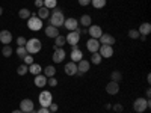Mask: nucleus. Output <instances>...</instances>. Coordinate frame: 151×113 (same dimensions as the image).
I'll return each instance as SVG.
<instances>
[{"mask_svg": "<svg viewBox=\"0 0 151 113\" xmlns=\"http://www.w3.org/2000/svg\"><path fill=\"white\" fill-rule=\"evenodd\" d=\"M50 26H55V27H60V26H64V21H65V15H64V12L59 11V9H53L52 11V14H50Z\"/></svg>", "mask_w": 151, "mask_h": 113, "instance_id": "f257e3e1", "label": "nucleus"}, {"mask_svg": "<svg viewBox=\"0 0 151 113\" xmlns=\"http://www.w3.org/2000/svg\"><path fill=\"white\" fill-rule=\"evenodd\" d=\"M26 50H27V54H36V53H40L41 51V48H42V44L41 41L38 39V38H32V39H27L26 42Z\"/></svg>", "mask_w": 151, "mask_h": 113, "instance_id": "f03ea898", "label": "nucleus"}, {"mask_svg": "<svg viewBox=\"0 0 151 113\" xmlns=\"http://www.w3.org/2000/svg\"><path fill=\"white\" fill-rule=\"evenodd\" d=\"M150 107H151V101H150V99H147V98H142V97L141 98H136L134 103H133V110L136 113H144Z\"/></svg>", "mask_w": 151, "mask_h": 113, "instance_id": "7ed1b4c3", "label": "nucleus"}, {"mask_svg": "<svg viewBox=\"0 0 151 113\" xmlns=\"http://www.w3.org/2000/svg\"><path fill=\"white\" fill-rule=\"evenodd\" d=\"M38 101H40V106H42V107H48L50 104L53 103V95H52V92H48V91L41 92L40 97H38Z\"/></svg>", "mask_w": 151, "mask_h": 113, "instance_id": "20e7f679", "label": "nucleus"}, {"mask_svg": "<svg viewBox=\"0 0 151 113\" xmlns=\"http://www.w3.org/2000/svg\"><path fill=\"white\" fill-rule=\"evenodd\" d=\"M27 27L30 30H41L42 29V20L38 18L36 15H30L27 18Z\"/></svg>", "mask_w": 151, "mask_h": 113, "instance_id": "39448f33", "label": "nucleus"}, {"mask_svg": "<svg viewBox=\"0 0 151 113\" xmlns=\"http://www.w3.org/2000/svg\"><path fill=\"white\" fill-rule=\"evenodd\" d=\"M65 39H67V42H68L71 47H73V45H77L79 41H80V29H76V30L70 32V33L65 36Z\"/></svg>", "mask_w": 151, "mask_h": 113, "instance_id": "423d86ee", "label": "nucleus"}, {"mask_svg": "<svg viewBox=\"0 0 151 113\" xmlns=\"http://www.w3.org/2000/svg\"><path fill=\"white\" fill-rule=\"evenodd\" d=\"M33 109H35V104H33V101H32L30 98H24V99H21V103H20V110H21L23 113L33 112Z\"/></svg>", "mask_w": 151, "mask_h": 113, "instance_id": "0eeeda50", "label": "nucleus"}, {"mask_svg": "<svg viewBox=\"0 0 151 113\" xmlns=\"http://www.w3.org/2000/svg\"><path fill=\"white\" fill-rule=\"evenodd\" d=\"M64 27H65L68 32H73V30H76V29H79V20H76L74 17L65 18V21H64Z\"/></svg>", "mask_w": 151, "mask_h": 113, "instance_id": "6e6552de", "label": "nucleus"}, {"mask_svg": "<svg viewBox=\"0 0 151 113\" xmlns=\"http://www.w3.org/2000/svg\"><path fill=\"white\" fill-rule=\"evenodd\" d=\"M70 57H71V62H76V64H77V62H80V60L83 59V51H82L77 45H73Z\"/></svg>", "mask_w": 151, "mask_h": 113, "instance_id": "1a4fd4ad", "label": "nucleus"}, {"mask_svg": "<svg viewBox=\"0 0 151 113\" xmlns=\"http://www.w3.org/2000/svg\"><path fill=\"white\" fill-rule=\"evenodd\" d=\"M98 53H100V56H101L103 59H104V57H106V59L112 57V56H113V45H100Z\"/></svg>", "mask_w": 151, "mask_h": 113, "instance_id": "9d476101", "label": "nucleus"}, {"mask_svg": "<svg viewBox=\"0 0 151 113\" xmlns=\"http://www.w3.org/2000/svg\"><path fill=\"white\" fill-rule=\"evenodd\" d=\"M67 57V51L64 48H55V53H53V62L55 64H60V62H64V59Z\"/></svg>", "mask_w": 151, "mask_h": 113, "instance_id": "9b49d317", "label": "nucleus"}, {"mask_svg": "<svg viewBox=\"0 0 151 113\" xmlns=\"http://www.w3.org/2000/svg\"><path fill=\"white\" fill-rule=\"evenodd\" d=\"M88 33H89L91 38H94V39H98V38L103 35V29L100 26H97V24H91V26L88 27Z\"/></svg>", "mask_w": 151, "mask_h": 113, "instance_id": "f8f14e48", "label": "nucleus"}, {"mask_svg": "<svg viewBox=\"0 0 151 113\" xmlns=\"http://www.w3.org/2000/svg\"><path fill=\"white\" fill-rule=\"evenodd\" d=\"M115 36H112V35H109V33H103L101 36L98 38V42L101 44V45H113L115 44Z\"/></svg>", "mask_w": 151, "mask_h": 113, "instance_id": "ddd939ff", "label": "nucleus"}, {"mask_svg": "<svg viewBox=\"0 0 151 113\" xmlns=\"http://www.w3.org/2000/svg\"><path fill=\"white\" fill-rule=\"evenodd\" d=\"M106 92H107L109 95H116V94L119 92V83L110 80V82L106 84Z\"/></svg>", "mask_w": 151, "mask_h": 113, "instance_id": "4468645a", "label": "nucleus"}, {"mask_svg": "<svg viewBox=\"0 0 151 113\" xmlns=\"http://www.w3.org/2000/svg\"><path fill=\"white\" fill-rule=\"evenodd\" d=\"M100 44L98 42V39H94V38H91V39H88V42H86V48L89 50L91 53H97L98 51V48H100Z\"/></svg>", "mask_w": 151, "mask_h": 113, "instance_id": "2eb2a0df", "label": "nucleus"}, {"mask_svg": "<svg viewBox=\"0 0 151 113\" xmlns=\"http://www.w3.org/2000/svg\"><path fill=\"white\" fill-rule=\"evenodd\" d=\"M89 68H91V62L86 60V59H82L79 64H77V72H80V74L88 72V71H89Z\"/></svg>", "mask_w": 151, "mask_h": 113, "instance_id": "dca6fc26", "label": "nucleus"}, {"mask_svg": "<svg viewBox=\"0 0 151 113\" xmlns=\"http://www.w3.org/2000/svg\"><path fill=\"white\" fill-rule=\"evenodd\" d=\"M64 71H65V74L67 75H76L77 74V64L76 62H68V64H65V68H64Z\"/></svg>", "mask_w": 151, "mask_h": 113, "instance_id": "f3484780", "label": "nucleus"}, {"mask_svg": "<svg viewBox=\"0 0 151 113\" xmlns=\"http://www.w3.org/2000/svg\"><path fill=\"white\" fill-rule=\"evenodd\" d=\"M12 41V33L9 30H2L0 32V42L3 45H9Z\"/></svg>", "mask_w": 151, "mask_h": 113, "instance_id": "a211bd4d", "label": "nucleus"}, {"mask_svg": "<svg viewBox=\"0 0 151 113\" xmlns=\"http://www.w3.org/2000/svg\"><path fill=\"white\" fill-rule=\"evenodd\" d=\"M47 84V77L44 74H38V75H35V86H38V87H44Z\"/></svg>", "mask_w": 151, "mask_h": 113, "instance_id": "6ab92c4d", "label": "nucleus"}, {"mask_svg": "<svg viewBox=\"0 0 151 113\" xmlns=\"http://www.w3.org/2000/svg\"><path fill=\"white\" fill-rule=\"evenodd\" d=\"M45 35H47L48 38H56V36L60 35V33H59V29H58V27H55V26H47V27H45Z\"/></svg>", "mask_w": 151, "mask_h": 113, "instance_id": "aec40b11", "label": "nucleus"}, {"mask_svg": "<svg viewBox=\"0 0 151 113\" xmlns=\"http://www.w3.org/2000/svg\"><path fill=\"white\" fill-rule=\"evenodd\" d=\"M65 44H67V39L64 35H58L55 38V48H64Z\"/></svg>", "mask_w": 151, "mask_h": 113, "instance_id": "412c9836", "label": "nucleus"}, {"mask_svg": "<svg viewBox=\"0 0 151 113\" xmlns=\"http://www.w3.org/2000/svg\"><path fill=\"white\" fill-rule=\"evenodd\" d=\"M79 24H82L83 27H89L91 24H92V18H91V15H88V14L82 15L80 20H79Z\"/></svg>", "mask_w": 151, "mask_h": 113, "instance_id": "4be33fe9", "label": "nucleus"}, {"mask_svg": "<svg viewBox=\"0 0 151 113\" xmlns=\"http://www.w3.org/2000/svg\"><path fill=\"white\" fill-rule=\"evenodd\" d=\"M137 32H139L141 35H144V36H147L148 33H151V24L150 23H142L139 26V29H137Z\"/></svg>", "mask_w": 151, "mask_h": 113, "instance_id": "5701e85b", "label": "nucleus"}, {"mask_svg": "<svg viewBox=\"0 0 151 113\" xmlns=\"http://www.w3.org/2000/svg\"><path fill=\"white\" fill-rule=\"evenodd\" d=\"M36 17L41 18V20H47V18L50 17V9H47L45 6L40 8V9H38V15H36Z\"/></svg>", "mask_w": 151, "mask_h": 113, "instance_id": "b1692460", "label": "nucleus"}, {"mask_svg": "<svg viewBox=\"0 0 151 113\" xmlns=\"http://www.w3.org/2000/svg\"><path fill=\"white\" fill-rule=\"evenodd\" d=\"M29 72L33 74V75H38V74L42 72V68H41L40 64H32V65H29Z\"/></svg>", "mask_w": 151, "mask_h": 113, "instance_id": "393cba45", "label": "nucleus"}, {"mask_svg": "<svg viewBox=\"0 0 151 113\" xmlns=\"http://www.w3.org/2000/svg\"><path fill=\"white\" fill-rule=\"evenodd\" d=\"M55 74H56V68L53 67V65H48V67H45V69H44V75L47 79H50V77H55Z\"/></svg>", "mask_w": 151, "mask_h": 113, "instance_id": "a878e982", "label": "nucleus"}, {"mask_svg": "<svg viewBox=\"0 0 151 113\" xmlns=\"http://www.w3.org/2000/svg\"><path fill=\"white\" fill-rule=\"evenodd\" d=\"M30 15H32V12H30V9H27V8H23V9L18 11V17L23 18V20H27Z\"/></svg>", "mask_w": 151, "mask_h": 113, "instance_id": "bb28decb", "label": "nucleus"}, {"mask_svg": "<svg viewBox=\"0 0 151 113\" xmlns=\"http://www.w3.org/2000/svg\"><path fill=\"white\" fill-rule=\"evenodd\" d=\"M101 60H103V57L100 56L98 51H97V53H92V56H91V64H94V65H100V64H101Z\"/></svg>", "mask_w": 151, "mask_h": 113, "instance_id": "cd10ccee", "label": "nucleus"}, {"mask_svg": "<svg viewBox=\"0 0 151 113\" xmlns=\"http://www.w3.org/2000/svg\"><path fill=\"white\" fill-rule=\"evenodd\" d=\"M110 80L119 83V82L122 80V74H121L119 71H112V74H110Z\"/></svg>", "mask_w": 151, "mask_h": 113, "instance_id": "c85d7f7f", "label": "nucleus"}, {"mask_svg": "<svg viewBox=\"0 0 151 113\" xmlns=\"http://www.w3.org/2000/svg\"><path fill=\"white\" fill-rule=\"evenodd\" d=\"M91 5L95 9H101V8L106 6V0H91Z\"/></svg>", "mask_w": 151, "mask_h": 113, "instance_id": "c756f323", "label": "nucleus"}, {"mask_svg": "<svg viewBox=\"0 0 151 113\" xmlns=\"http://www.w3.org/2000/svg\"><path fill=\"white\" fill-rule=\"evenodd\" d=\"M15 53H17V56L18 57H24V56H26L27 54V50H26V47H24V45H18L17 47V50H15Z\"/></svg>", "mask_w": 151, "mask_h": 113, "instance_id": "7c9ffc66", "label": "nucleus"}, {"mask_svg": "<svg viewBox=\"0 0 151 113\" xmlns=\"http://www.w3.org/2000/svg\"><path fill=\"white\" fill-rule=\"evenodd\" d=\"M29 72V67L26 65V64H21L18 68H17V74L18 75H26Z\"/></svg>", "mask_w": 151, "mask_h": 113, "instance_id": "2f4dec72", "label": "nucleus"}, {"mask_svg": "<svg viewBox=\"0 0 151 113\" xmlns=\"http://www.w3.org/2000/svg\"><path fill=\"white\" fill-rule=\"evenodd\" d=\"M42 3H44V6H45L47 9H55V8L58 6L56 0H42Z\"/></svg>", "mask_w": 151, "mask_h": 113, "instance_id": "473e14b6", "label": "nucleus"}, {"mask_svg": "<svg viewBox=\"0 0 151 113\" xmlns=\"http://www.w3.org/2000/svg\"><path fill=\"white\" fill-rule=\"evenodd\" d=\"M2 54H3L5 57H11V54H12V47H11V45H3Z\"/></svg>", "mask_w": 151, "mask_h": 113, "instance_id": "72a5a7b5", "label": "nucleus"}, {"mask_svg": "<svg viewBox=\"0 0 151 113\" xmlns=\"http://www.w3.org/2000/svg\"><path fill=\"white\" fill-rule=\"evenodd\" d=\"M23 60H24V64H26V65L29 67V65H32V64H33V56H32V54H26V56L23 57Z\"/></svg>", "mask_w": 151, "mask_h": 113, "instance_id": "f704fd0d", "label": "nucleus"}, {"mask_svg": "<svg viewBox=\"0 0 151 113\" xmlns=\"http://www.w3.org/2000/svg\"><path fill=\"white\" fill-rule=\"evenodd\" d=\"M129 36L132 38V39H137V38L141 36V33L137 30H134V29H132V30H129Z\"/></svg>", "mask_w": 151, "mask_h": 113, "instance_id": "c9c22d12", "label": "nucleus"}, {"mask_svg": "<svg viewBox=\"0 0 151 113\" xmlns=\"http://www.w3.org/2000/svg\"><path fill=\"white\" fill-rule=\"evenodd\" d=\"M112 110H113V112H116V113H121V112L124 110V107H122V104L118 103V104H113V106H112Z\"/></svg>", "mask_w": 151, "mask_h": 113, "instance_id": "e433bc0d", "label": "nucleus"}, {"mask_svg": "<svg viewBox=\"0 0 151 113\" xmlns=\"http://www.w3.org/2000/svg\"><path fill=\"white\" fill-rule=\"evenodd\" d=\"M47 84L52 86V87H55V86L58 84V80H56L55 77H50V79H47Z\"/></svg>", "mask_w": 151, "mask_h": 113, "instance_id": "4c0bfd02", "label": "nucleus"}, {"mask_svg": "<svg viewBox=\"0 0 151 113\" xmlns=\"http://www.w3.org/2000/svg\"><path fill=\"white\" fill-rule=\"evenodd\" d=\"M47 109H48L50 112H52V113H56V112H58V109H59V106H58L56 103H52V104H50Z\"/></svg>", "mask_w": 151, "mask_h": 113, "instance_id": "58836bf2", "label": "nucleus"}, {"mask_svg": "<svg viewBox=\"0 0 151 113\" xmlns=\"http://www.w3.org/2000/svg\"><path fill=\"white\" fill-rule=\"evenodd\" d=\"M26 42H27V39H26L24 36H18V38H17V44H18V45H26Z\"/></svg>", "mask_w": 151, "mask_h": 113, "instance_id": "ea45409f", "label": "nucleus"}, {"mask_svg": "<svg viewBox=\"0 0 151 113\" xmlns=\"http://www.w3.org/2000/svg\"><path fill=\"white\" fill-rule=\"evenodd\" d=\"M79 5L80 6H88V5H91V0H79Z\"/></svg>", "mask_w": 151, "mask_h": 113, "instance_id": "a19ab883", "label": "nucleus"}, {"mask_svg": "<svg viewBox=\"0 0 151 113\" xmlns=\"http://www.w3.org/2000/svg\"><path fill=\"white\" fill-rule=\"evenodd\" d=\"M35 113H50V110H48L47 107H41L40 110H36Z\"/></svg>", "mask_w": 151, "mask_h": 113, "instance_id": "79ce46f5", "label": "nucleus"}, {"mask_svg": "<svg viewBox=\"0 0 151 113\" xmlns=\"http://www.w3.org/2000/svg\"><path fill=\"white\" fill-rule=\"evenodd\" d=\"M35 6L40 9V8H42L44 6V3H42V0H35Z\"/></svg>", "mask_w": 151, "mask_h": 113, "instance_id": "37998d69", "label": "nucleus"}, {"mask_svg": "<svg viewBox=\"0 0 151 113\" xmlns=\"http://www.w3.org/2000/svg\"><path fill=\"white\" fill-rule=\"evenodd\" d=\"M147 82H148V83H151V75H150V74L147 75Z\"/></svg>", "mask_w": 151, "mask_h": 113, "instance_id": "c03bdc74", "label": "nucleus"}, {"mask_svg": "<svg viewBox=\"0 0 151 113\" xmlns=\"http://www.w3.org/2000/svg\"><path fill=\"white\" fill-rule=\"evenodd\" d=\"M12 113H23V112H21V110L18 109V110H14V112H12Z\"/></svg>", "mask_w": 151, "mask_h": 113, "instance_id": "a18cd8bd", "label": "nucleus"}, {"mask_svg": "<svg viewBox=\"0 0 151 113\" xmlns=\"http://www.w3.org/2000/svg\"><path fill=\"white\" fill-rule=\"evenodd\" d=\"M2 14H3V8H2V6H0V15H2Z\"/></svg>", "mask_w": 151, "mask_h": 113, "instance_id": "49530a36", "label": "nucleus"}, {"mask_svg": "<svg viewBox=\"0 0 151 113\" xmlns=\"http://www.w3.org/2000/svg\"><path fill=\"white\" fill-rule=\"evenodd\" d=\"M29 113H35V110H33V112H29Z\"/></svg>", "mask_w": 151, "mask_h": 113, "instance_id": "de8ad7c7", "label": "nucleus"}, {"mask_svg": "<svg viewBox=\"0 0 151 113\" xmlns=\"http://www.w3.org/2000/svg\"><path fill=\"white\" fill-rule=\"evenodd\" d=\"M50 113H52V112H50Z\"/></svg>", "mask_w": 151, "mask_h": 113, "instance_id": "09e8293b", "label": "nucleus"}]
</instances>
